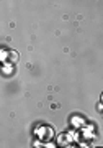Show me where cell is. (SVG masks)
Segmentation results:
<instances>
[{"instance_id": "obj_1", "label": "cell", "mask_w": 103, "mask_h": 148, "mask_svg": "<svg viewBox=\"0 0 103 148\" xmlns=\"http://www.w3.org/2000/svg\"><path fill=\"white\" fill-rule=\"evenodd\" d=\"M102 99H103V95H102Z\"/></svg>"}]
</instances>
